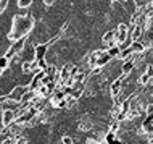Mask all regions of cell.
Returning a JSON list of instances; mask_svg holds the SVG:
<instances>
[{
  "mask_svg": "<svg viewBox=\"0 0 153 144\" xmlns=\"http://www.w3.org/2000/svg\"><path fill=\"white\" fill-rule=\"evenodd\" d=\"M19 55L24 58V62H32L34 60V46L29 44V42H26V46H24L23 52L19 53Z\"/></svg>",
  "mask_w": 153,
  "mask_h": 144,
  "instance_id": "cell-3",
  "label": "cell"
},
{
  "mask_svg": "<svg viewBox=\"0 0 153 144\" xmlns=\"http://www.w3.org/2000/svg\"><path fill=\"white\" fill-rule=\"evenodd\" d=\"M26 91H27V86H15V88L8 92V99H10V100H15V102H21V97Z\"/></svg>",
  "mask_w": 153,
  "mask_h": 144,
  "instance_id": "cell-2",
  "label": "cell"
},
{
  "mask_svg": "<svg viewBox=\"0 0 153 144\" xmlns=\"http://www.w3.org/2000/svg\"><path fill=\"white\" fill-rule=\"evenodd\" d=\"M102 71H103L102 67H94V68H90V75H92V76H98Z\"/></svg>",
  "mask_w": 153,
  "mask_h": 144,
  "instance_id": "cell-14",
  "label": "cell"
},
{
  "mask_svg": "<svg viewBox=\"0 0 153 144\" xmlns=\"http://www.w3.org/2000/svg\"><path fill=\"white\" fill-rule=\"evenodd\" d=\"M66 96H65V92L61 91V89H55V91H53V94L50 96V104L53 105V107H58V104L61 100H63Z\"/></svg>",
  "mask_w": 153,
  "mask_h": 144,
  "instance_id": "cell-6",
  "label": "cell"
},
{
  "mask_svg": "<svg viewBox=\"0 0 153 144\" xmlns=\"http://www.w3.org/2000/svg\"><path fill=\"white\" fill-rule=\"evenodd\" d=\"M119 52H121V47H119V46H113V47H110L108 50H106V53H108L111 58H116V57H119Z\"/></svg>",
  "mask_w": 153,
  "mask_h": 144,
  "instance_id": "cell-10",
  "label": "cell"
},
{
  "mask_svg": "<svg viewBox=\"0 0 153 144\" xmlns=\"http://www.w3.org/2000/svg\"><path fill=\"white\" fill-rule=\"evenodd\" d=\"M61 144H74V141L71 136H63L61 138Z\"/></svg>",
  "mask_w": 153,
  "mask_h": 144,
  "instance_id": "cell-17",
  "label": "cell"
},
{
  "mask_svg": "<svg viewBox=\"0 0 153 144\" xmlns=\"http://www.w3.org/2000/svg\"><path fill=\"white\" fill-rule=\"evenodd\" d=\"M106 144H124V142H123V139H119V138L116 136V138H113L110 142H106Z\"/></svg>",
  "mask_w": 153,
  "mask_h": 144,
  "instance_id": "cell-21",
  "label": "cell"
},
{
  "mask_svg": "<svg viewBox=\"0 0 153 144\" xmlns=\"http://www.w3.org/2000/svg\"><path fill=\"white\" fill-rule=\"evenodd\" d=\"M34 28V16L32 13L27 15H15L13 18V28L8 32V39L10 40H18L21 38H26L27 34Z\"/></svg>",
  "mask_w": 153,
  "mask_h": 144,
  "instance_id": "cell-1",
  "label": "cell"
},
{
  "mask_svg": "<svg viewBox=\"0 0 153 144\" xmlns=\"http://www.w3.org/2000/svg\"><path fill=\"white\" fill-rule=\"evenodd\" d=\"M15 144H27V139L24 138V136H18L16 138V142Z\"/></svg>",
  "mask_w": 153,
  "mask_h": 144,
  "instance_id": "cell-19",
  "label": "cell"
},
{
  "mask_svg": "<svg viewBox=\"0 0 153 144\" xmlns=\"http://www.w3.org/2000/svg\"><path fill=\"white\" fill-rule=\"evenodd\" d=\"M150 83V78L147 76V73H142L140 75V84H148Z\"/></svg>",
  "mask_w": 153,
  "mask_h": 144,
  "instance_id": "cell-15",
  "label": "cell"
},
{
  "mask_svg": "<svg viewBox=\"0 0 153 144\" xmlns=\"http://www.w3.org/2000/svg\"><path fill=\"white\" fill-rule=\"evenodd\" d=\"M145 115H148V117H153V104H148V105H147Z\"/></svg>",
  "mask_w": 153,
  "mask_h": 144,
  "instance_id": "cell-18",
  "label": "cell"
},
{
  "mask_svg": "<svg viewBox=\"0 0 153 144\" xmlns=\"http://www.w3.org/2000/svg\"><path fill=\"white\" fill-rule=\"evenodd\" d=\"M7 7H8V0H0V13H3L7 10Z\"/></svg>",
  "mask_w": 153,
  "mask_h": 144,
  "instance_id": "cell-16",
  "label": "cell"
},
{
  "mask_svg": "<svg viewBox=\"0 0 153 144\" xmlns=\"http://www.w3.org/2000/svg\"><path fill=\"white\" fill-rule=\"evenodd\" d=\"M8 67H10V60H8L5 55H2L0 57V70L3 71V70H7Z\"/></svg>",
  "mask_w": 153,
  "mask_h": 144,
  "instance_id": "cell-13",
  "label": "cell"
},
{
  "mask_svg": "<svg viewBox=\"0 0 153 144\" xmlns=\"http://www.w3.org/2000/svg\"><path fill=\"white\" fill-rule=\"evenodd\" d=\"M145 133L148 134V136H153V120L150 122V125H148V128H147Z\"/></svg>",
  "mask_w": 153,
  "mask_h": 144,
  "instance_id": "cell-20",
  "label": "cell"
},
{
  "mask_svg": "<svg viewBox=\"0 0 153 144\" xmlns=\"http://www.w3.org/2000/svg\"><path fill=\"white\" fill-rule=\"evenodd\" d=\"M111 62V57L108 55V53H106V50H102V53L100 55H98V58H97V63H95V67H106V65H108Z\"/></svg>",
  "mask_w": 153,
  "mask_h": 144,
  "instance_id": "cell-7",
  "label": "cell"
},
{
  "mask_svg": "<svg viewBox=\"0 0 153 144\" xmlns=\"http://www.w3.org/2000/svg\"><path fill=\"white\" fill-rule=\"evenodd\" d=\"M56 0H44V5H47V7H50V5H53Z\"/></svg>",
  "mask_w": 153,
  "mask_h": 144,
  "instance_id": "cell-23",
  "label": "cell"
},
{
  "mask_svg": "<svg viewBox=\"0 0 153 144\" xmlns=\"http://www.w3.org/2000/svg\"><path fill=\"white\" fill-rule=\"evenodd\" d=\"M15 118H16V113L13 110H3L2 112V126H10L15 122Z\"/></svg>",
  "mask_w": 153,
  "mask_h": 144,
  "instance_id": "cell-4",
  "label": "cell"
},
{
  "mask_svg": "<svg viewBox=\"0 0 153 144\" xmlns=\"http://www.w3.org/2000/svg\"><path fill=\"white\" fill-rule=\"evenodd\" d=\"M135 68V63L134 62H131V60H124V63H123V67H121V75L123 76H127V75H131V71Z\"/></svg>",
  "mask_w": 153,
  "mask_h": 144,
  "instance_id": "cell-8",
  "label": "cell"
},
{
  "mask_svg": "<svg viewBox=\"0 0 153 144\" xmlns=\"http://www.w3.org/2000/svg\"><path fill=\"white\" fill-rule=\"evenodd\" d=\"M18 8L19 10H27L31 5H32V0H18Z\"/></svg>",
  "mask_w": 153,
  "mask_h": 144,
  "instance_id": "cell-11",
  "label": "cell"
},
{
  "mask_svg": "<svg viewBox=\"0 0 153 144\" xmlns=\"http://www.w3.org/2000/svg\"><path fill=\"white\" fill-rule=\"evenodd\" d=\"M131 55H132L131 47H124V49H121V52H119V57H118V58H121V60L124 62V60H127V58H129Z\"/></svg>",
  "mask_w": 153,
  "mask_h": 144,
  "instance_id": "cell-9",
  "label": "cell"
},
{
  "mask_svg": "<svg viewBox=\"0 0 153 144\" xmlns=\"http://www.w3.org/2000/svg\"><path fill=\"white\" fill-rule=\"evenodd\" d=\"M8 99V94H2V96H0V105H3L5 104V100Z\"/></svg>",
  "mask_w": 153,
  "mask_h": 144,
  "instance_id": "cell-22",
  "label": "cell"
},
{
  "mask_svg": "<svg viewBox=\"0 0 153 144\" xmlns=\"http://www.w3.org/2000/svg\"><path fill=\"white\" fill-rule=\"evenodd\" d=\"M21 71L24 73V75H27V73H32V65H31V62H23Z\"/></svg>",
  "mask_w": 153,
  "mask_h": 144,
  "instance_id": "cell-12",
  "label": "cell"
},
{
  "mask_svg": "<svg viewBox=\"0 0 153 144\" xmlns=\"http://www.w3.org/2000/svg\"><path fill=\"white\" fill-rule=\"evenodd\" d=\"M121 5L124 8V11H126L127 15H131V16L137 11V3H135L134 0H121Z\"/></svg>",
  "mask_w": 153,
  "mask_h": 144,
  "instance_id": "cell-5",
  "label": "cell"
}]
</instances>
